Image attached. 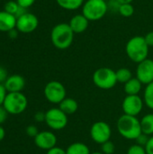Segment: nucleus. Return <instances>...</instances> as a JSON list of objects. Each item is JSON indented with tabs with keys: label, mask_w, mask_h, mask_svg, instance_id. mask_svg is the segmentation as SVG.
Masks as SVG:
<instances>
[{
	"label": "nucleus",
	"mask_w": 153,
	"mask_h": 154,
	"mask_svg": "<svg viewBox=\"0 0 153 154\" xmlns=\"http://www.w3.org/2000/svg\"><path fill=\"white\" fill-rule=\"evenodd\" d=\"M74 32L69 23H61L55 25L50 32V40L53 46L59 50L69 48L74 40Z\"/></svg>",
	"instance_id": "obj_1"
},
{
	"label": "nucleus",
	"mask_w": 153,
	"mask_h": 154,
	"mask_svg": "<svg viewBox=\"0 0 153 154\" xmlns=\"http://www.w3.org/2000/svg\"><path fill=\"white\" fill-rule=\"evenodd\" d=\"M117 130L121 136L128 140H136L142 134L141 122L136 116H132L124 114L117 121Z\"/></svg>",
	"instance_id": "obj_2"
},
{
	"label": "nucleus",
	"mask_w": 153,
	"mask_h": 154,
	"mask_svg": "<svg viewBox=\"0 0 153 154\" xmlns=\"http://www.w3.org/2000/svg\"><path fill=\"white\" fill-rule=\"evenodd\" d=\"M125 51L132 61L140 63L148 59L149 45L145 42L143 36H134L127 42Z\"/></svg>",
	"instance_id": "obj_3"
},
{
	"label": "nucleus",
	"mask_w": 153,
	"mask_h": 154,
	"mask_svg": "<svg viewBox=\"0 0 153 154\" xmlns=\"http://www.w3.org/2000/svg\"><path fill=\"white\" fill-rule=\"evenodd\" d=\"M108 11L107 2L104 0H87L82 6V14L88 21H98L102 19Z\"/></svg>",
	"instance_id": "obj_4"
},
{
	"label": "nucleus",
	"mask_w": 153,
	"mask_h": 154,
	"mask_svg": "<svg viewBox=\"0 0 153 154\" xmlns=\"http://www.w3.org/2000/svg\"><path fill=\"white\" fill-rule=\"evenodd\" d=\"M92 79L97 88L105 90L113 88L117 83L115 71L107 67L97 69L94 72Z\"/></svg>",
	"instance_id": "obj_5"
},
{
	"label": "nucleus",
	"mask_w": 153,
	"mask_h": 154,
	"mask_svg": "<svg viewBox=\"0 0 153 154\" xmlns=\"http://www.w3.org/2000/svg\"><path fill=\"white\" fill-rule=\"evenodd\" d=\"M27 105V98L23 93L13 92L6 94L3 106L7 113L12 115H19L26 109Z\"/></svg>",
	"instance_id": "obj_6"
},
{
	"label": "nucleus",
	"mask_w": 153,
	"mask_h": 154,
	"mask_svg": "<svg viewBox=\"0 0 153 154\" xmlns=\"http://www.w3.org/2000/svg\"><path fill=\"white\" fill-rule=\"evenodd\" d=\"M45 122L52 130H62L68 125V116L60 108H50L45 113Z\"/></svg>",
	"instance_id": "obj_7"
},
{
	"label": "nucleus",
	"mask_w": 153,
	"mask_h": 154,
	"mask_svg": "<svg viewBox=\"0 0 153 154\" xmlns=\"http://www.w3.org/2000/svg\"><path fill=\"white\" fill-rule=\"evenodd\" d=\"M67 91L62 83L52 80L50 81L44 88V96L46 99L52 104H60L66 98Z\"/></svg>",
	"instance_id": "obj_8"
},
{
	"label": "nucleus",
	"mask_w": 153,
	"mask_h": 154,
	"mask_svg": "<svg viewBox=\"0 0 153 154\" xmlns=\"http://www.w3.org/2000/svg\"><path fill=\"white\" fill-rule=\"evenodd\" d=\"M111 136L112 130L107 123L98 121L92 125L90 128V137L96 143L103 144L104 143L110 141Z\"/></svg>",
	"instance_id": "obj_9"
},
{
	"label": "nucleus",
	"mask_w": 153,
	"mask_h": 154,
	"mask_svg": "<svg viewBox=\"0 0 153 154\" xmlns=\"http://www.w3.org/2000/svg\"><path fill=\"white\" fill-rule=\"evenodd\" d=\"M144 101L138 95L126 96L122 103V108L125 115L137 116L142 111Z\"/></svg>",
	"instance_id": "obj_10"
},
{
	"label": "nucleus",
	"mask_w": 153,
	"mask_h": 154,
	"mask_svg": "<svg viewBox=\"0 0 153 154\" xmlns=\"http://www.w3.org/2000/svg\"><path fill=\"white\" fill-rule=\"evenodd\" d=\"M39 25V20L37 16L31 13H25L17 17L16 29L23 33H30L37 29Z\"/></svg>",
	"instance_id": "obj_11"
},
{
	"label": "nucleus",
	"mask_w": 153,
	"mask_h": 154,
	"mask_svg": "<svg viewBox=\"0 0 153 154\" xmlns=\"http://www.w3.org/2000/svg\"><path fill=\"white\" fill-rule=\"evenodd\" d=\"M136 78L142 83L148 85L153 82V60L146 59L138 63L136 69Z\"/></svg>",
	"instance_id": "obj_12"
},
{
	"label": "nucleus",
	"mask_w": 153,
	"mask_h": 154,
	"mask_svg": "<svg viewBox=\"0 0 153 154\" xmlns=\"http://www.w3.org/2000/svg\"><path fill=\"white\" fill-rule=\"evenodd\" d=\"M34 143L37 147L42 150L49 151L50 149L56 146L57 143V137L56 135L49 131H43L39 133L34 137Z\"/></svg>",
	"instance_id": "obj_13"
},
{
	"label": "nucleus",
	"mask_w": 153,
	"mask_h": 154,
	"mask_svg": "<svg viewBox=\"0 0 153 154\" xmlns=\"http://www.w3.org/2000/svg\"><path fill=\"white\" fill-rule=\"evenodd\" d=\"M24 85H25V80L20 75H12L8 77L4 84L6 91H8L9 93L21 92L24 88Z\"/></svg>",
	"instance_id": "obj_14"
},
{
	"label": "nucleus",
	"mask_w": 153,
	"mask_h": 154,
	"mask_svg": "<svg viewBox=\"0 0 153 154\" xmlns=\"http://www.w3.org/2000/svg\"><path fill=\"white\" fill-rule=\"evenodd\" d=\"M88 24H89V21L84 14L74 15L69 23V25L70 26L74 33L84 32L87 29Z\"/></svg>",
	"instance_id": "obj_15"
},
{
	"label": "nucleus",
	"mask_w": 153,
	"mask_h": 154,
	"mask_svg": "<svg viewBox=\"0 0 153 154\" xmlns=\"http://www.w3.org/2000/svg\"><path fill=\"white\" fill-rule=\"evenodd\" d=\"M16 16L5 11H0V32H6L16 27Z\"/></svg>",
	"instance_id": "obj_16"
},
{
	"label": "nucleus",
	"mask_w": 153,
	"mask_h": 154,
	"mask_svg": "<svg viewBox=\"0 0 153 154\" xmlns=\"http://www.w3.org/2000/svg\"><path fill=\"white\" fill-rule=\"evenodd\" d=\"M59 108L63 111L67 116L68 115H73L75 114L78 109V102L70 97H66L59 104Z\"/></svg>",
	"instance_id": "obj_17"
},
{
	"label": "nucleus",
	"mask_w": 153,
	"mask_h": 154,
	"mask_svg": "<svg viewBox=\"0 0 153 154\" xmlns=\"http://www.w3.org/2000/svg\"><path fill=\"white\" fill-rule=\"evenodd\" d=\"M142 83L137 78H132L124 84V92L127 96L138 95L142 90Z\"/></svg>",
	"instance_id": "obj_18"
},
{
	"label": "nucleus",
	"mask_w": 153,
	"mask_h": 154,
	"mask_svg": "<svg viewBox=\"0 0 153 154\" xmlns=\"http://www.w3.org/2000/svg\"><path fill=\"white\" fill-rule=\"evenodd\" d=\"M141 128L142 133L148 135H153V114H147L141 119Z\"/></svg>",
	"instance_id": "obj_19"
},
{
	"label": "nucleus",
	"mask_w": 153,
	"mask_h": 154,
	"mask_svg": "<svg viewBox=\"0 0 153 154\" xmlns=\"http://www.w3.org/2000/svg\"><path fill=\"white\" fill-rule=\"evenodd\" d=\"M85 0H56L59 6L65 10L74 11L83 6Z\"/></svg>",
	"instance_id": "obj_20"
},
{
	"label": "nucleus",
	"mask_w": 153,
	"mask_h": 154,
	"mask_svg": "<svg viewBox=\"0 0 153 154\" xmlns=\"http://www.w3.org/2000/svg\"><path fill=\"white\" fill-rule=\"evenodd\" d=\"M90 150L83 143H71L66 150V154H90Z\"/></svg>",
	"instance_id": "obj_21"
},
{
	"label": "nucleus",
	"mask_w": 153,
	"mask_h": 154,
	"mask_svg": "<svg viewBox=\"0 0 153 154\" xmlns=\"http://www.w3.org/2000/svg\"><path fill=\"white\" fill-rule=\"evenodd\" d=\"M115 73H116L117 82H119V83L125 84L133 78V74H132L131 70L127 68H121V69H117L115 71Z\"/></svg>",
	"instance_id": "obj_22"
},
{
	"label": "nucleus",
	"mask_w": 153,
	"mask_h": 154,
	"mask_svg": "<svg viewBox=\"0 0 153 154\" xmlns=\"http://www.w3.org/2000/svg\"><path fill=\"white\" fill-rule=\"evenodd\" d=\"M144 104L153 110V82L146 85L143 96Z\"/></svg>",
	"instance_id": "obj_23"
},
{
	"label": "nucleus",
	"mask_w": 153,
	"mask_h": 154,
	"mask_svg": "<svg viewBox=\"0 0 153 154\" xmlns=\"http://www.w3.org/2000/svg\"><path fill=\"white\" fill-rule=\"evenodd\" d=\"M118 13L124 17H130L134 13V8L132 4H123L120 5Z\"/></svg>",
	"instance_id": "obj_24"
},
{
	"label": "nucleus",
	"mask_w": 153,
	"mask_h": 154,
	"mask_svg": "<svg viewBox=\"0 0 153 154\" xmlns=\"http://www.w3.org/2000/svg\"><path fill=\"white\" fill-rule=\"evenodd\" d=\"M19 7H20V5L17 4L16 1H8L4 5V11L9 13L11 14L15 15L18 9H19Z\"/></svg>",
	"instance_id": "obj_25"
},
{
	"label": "nucleus",
	"mask_w": 153,
	"mask_h": 154,
	"mask_svg": "<svg viewBox=\"0 0 153 154\" xmlns=\"http://www.w3.org/2000/svg\"><path fill=\"white\" fill-rule=\"evenodd\" d=\"M101 150L104 154H114L115 152V145L113 142L107 141L101 144Z\"/></svg>",
	"instance_id": "obj_26"
},
{
	"label": "nucleus",
	"mask_w": 153,
	"mask_h": 154,
	"mask_svg": "<svg viewBox=\"0 0 153 154\" xmlns=\"http://www.w3.org/2000/svg\"><path fill=\"white\" fill-rule=\"evenodd\" d=\"M127 154H147L145 148L142 146H140L138 144H133L132 145L128 151H127Z\"/></svg>",
	"instance_id": "obj_27"
},
{
	"label": "nucleus",
	"mask_w": 153,
	"mask_h": 154,
	"mask_svg": "<svg viewBox=\"0 0 153 154\" xmlns=\"http://www.w3.org/2000/svg\"><path fill=\"white\" fill-rule=\"evenodd\" d=\"M149 136L148 135H146V134H141L138 137H137V139L135 140V142H136V144H138V145H140V146H142V147H145V145L147 144V143H148V141H149Z\"/></svg>",
	"instance_id": "obj_28"
},
{
	"label": "nucleus",
	"mask_w": 153,
	"mask_h": 154,
	"mask_svg": "<svg viewBox=\"0 0 153 154\" xmlns=\"http://www.w3.org/2000/svg\"><path fill=\"white\" fill-rule=\"evenodd\" d=\"M108 5V9L112 10V11H119L120 5L121 4L117 1V0H110L109 3H107Z\"/></svg>",
	"instance_id": "obj_29"
},
{
	"label": "nucleus",
	"mask_w": 153,
	"mask_h": 154,
	"mask_svg": "<svg viewBox=\"0 0 153 154\" xmlns=\"http://www.w3.org/2000/svg\"><path fill=\"white\" fill-rule=\"evenodd\" d=\"M17 4L21 6V7H23V8H29L30 6H32L35 0H16Z\"/></svg>",
	"instance_id": "obj_30"
},
{
	"label": "nucleus",
	"mask_w": 153,
	"mask_h": 154,
	"mask_svg": "<svg viewBox=\"0 0 153 154\" xmlns=\"http://www.w3.org/2000/svg\"><path fill=\"white\" fill-rule=\"evenodd\" d=\"M145 151L147 154H153V135L149 138L147 144L145 145Z\"/></svg>",
	"instance_id": "obj_31"
},
{
	"label": "nucleus",
	"mask_w": 153,
	"mask_h": 154,
	"mask_svg": "<svg viewBox=\"0 0 153 154\" xmlns=\"http://www.w3.org/2000/svg\"><path fill=\"white\" fill-rule=\"evenodd\" d=\"M26 133H27L28 135L32 136V137H35V136L39 134L38 129H37L34 125H30V126H28V127L26 128Z\"/></svg>",
	"instance_id": "obj_32"
},
{
	"label": "nucleus",
	"mask_w": 153,
	"mask_h": 154,
	"mask_svg": "<svg viewBox=\"0 0 153 154\" xmlns=\"http://www.w3.org/2000/svg\"><path fill=\"white\" fill-rule=\"evenodd\" d=\"M47 154H66V151L63 150L62 148L60 147H53L51 149H50L48 152H47Z\"/></svg>",
	"instance_id": "obj_33"
},
{
	"label": "nucleus",
	"mask_w": 153,
	"mask_h": 154,
	"mask_svg": "<svg viewBox=\"0 0 153 154\" xmlns=\"http://www.w3.org/2000/svg\"><path fill=\"white\" fill-rule=\"evenodd\" d=\"M6 97V89L3 84L0 83V106L4 104L5 98Z\"/></svg>",
	"instance_id": "obj_34"
},
{
	"label": "nucleus",
	"mask_w": 153,
	"mask_h": 154,
	"mask_svg": "<svg viewBox=\"0 0 153 154\" xmlns=\"http://www.w3.org/2000/svg\"><path fill=\"white\" fill-rule=\"evenodd\" d=\"M6 117H7V112H6V110L5 109L4 106H0V125L3 124L5 121Z\"/></svg>",
	"instance_id": "obj_35"
},
{
	"label": "nucleus",
	"mask_w": 153,
	"mask_h": 154,
	"mask_svg": "<svg viewBox=\"0 0 153 154\" xmlns=\"http://www.w3.org/2000/svg\"><path fill=\"white\" fill-rule=\"evenodd\" d=\"M145 42H147V44L149 45V47L153 46V31L148 32L145 36H144Z\"/></svg>",
	"instance_id": "obj_36"
},
{
	"label": "nucleus",
	"mask_w": 153,
	"mask_h": 154,
	"mask_svg": "<svg viewBox=\"0 0 153 154\" xmlns=\"http://www.w3.org/2000/svg\"><path fill=\"white\" fill-rule=\"evenodd\" d=\"M7 79V72L6 70L0 66V83L2 84L3 82H5Z\"/></svg>",
	"instance_id": "obj_37"
},
{
	"label": "nucleus",
	"mask_w": 153,
	"mask_h": 154,
	"mask_svg": "<svg viewBox=\"0 0 153 154\" xmlns=\"http://www.w3.org/2000/svg\"><path fill=\"white\" fill-rule=\"evenodd\" d=\"M35 120L37 122H42V121H45V114L44 113H41V112H39L35 115Z\"/></svg>",
	"instance_id": "obj_38"
},
{
	"label": "nucleus",
	"mask_w": 153,
	"mask_h": 154,
	"mask_svg": "<svg viewBox=\"0 0 153 154\" xmlns=\"http://www.w3.org/2000/svg\"><path fill=\"white\" fill-rule=\"evenodd\" d=\"M8 35H9V37L11 39H15L17 37V35H18V30L16 28H14V29L9 31L8 32Z\"/></svg>",
	"instance_id": "obj_39"
},
{
	"label": "nucleus",
	"mask_w": 153,
	"mask_h": 154,
	"mask_svg": "<svg viewBox=\"0 0 153 154\" xmlns=\"http://www.w3.org/2000/svg\"><path fill=\"white\" fill-rule=\"evenodd\" d=\"M5 129L0 126V142L5 138Z\"/></svg>",
	"instance_id": "obj_40"
},
{
	"label": "nucleus",
	"mask_w": 153,
	"mask_h": 154,
	"mask_svg": "<svg viewBox=\"0 0 153 154\" xmlns=\"http://www.w3.org/2000/svg\"><path fill=\"white\" fill-rule=\"evenodd\" d=\"M121 5H123V4H132V2L133 1V0H117Z\"/></svg>",
	"instance_id": "obj_41"
},
{
	"label": "nucleus",
	"mask_w": 153,
	"mask_h": 154,
	"mask_svg": "<svg viewBox=\"0 0 153 154\" xmlns=\"http://www.w3.org/2000/svg\"><path fill=\"white\" fill-rule=\"evenodd\" d=\"M90 154H104L103 152H92Z\"/></svg>",
	"instance_id": "obj_42"
},
{
	"label": "nucleus",
	"mask_w": 153,
	"mask_h": 154,
	"mask_svg": "<svg viewBox=\"0 0 153 154\" xmlns=\"http://www.w3.org/2000/svg\"><path fill=\"white\" fill-rule=\"evenodd\" d=\"M104 1H106V2H107V1H110V0H104Z\"/></svg>",
	"instance_id": "obj_43"
}]
</instances>
